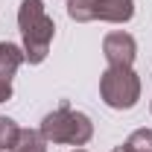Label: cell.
<instances>
[{
	"instance_id": "obj_1",
	"label": "cell",
	"mask_w": 152,
	"mask_h": 152,
	"mask_svg": "<svg viewBox=\"0 0 152 152\" xmlns=\"http://www.w3.org/2000/svg\"><path fill=\"white\" fill-rule=\"evenodd\" d=\"M18 29H20V38H23L26 61L29 64H41L47 58V53H50V44H53V35H56V23L44 12L41 0H20Z\"/></svg>"
},
{
	"instance_id": "obj_2",
	"label": "cell",
	"mask_w": 152,
	"mask_h": 152,
	"mask_svg": "<svg viewBox=\"0 0 152 152\" xmlns=\"http://www.w3.org/2000/svg\"><path fill=\"white\" fill-rule=\"evenodd\" d=\"M47 143H64V146H85L94 137V123L82 111H73L67 102H61L56 111L41 120V129Z\"/></svg>"
},
{
	"instance_id": "obj_3",
	"label": "cell",
	"mask_w": 152,
	"mask_h": 152,
	"mask_svg": "<svg viewBox=\"0 0 152 152\" xmlns=\"http://www.w3.org/2000/svg\"><path fill=\"white\" fill-rule=\"evenodd\" d=\"M99 96L114 111H129L140 99V76L132 67H108L99 76Z\"/></svg>"
},
{
	"instance_id": "obj_4",
	"label": "cell",
	"mask_w": 152,
	"mask_h": 152,
	"mask_svg": "<svg viewBox=\"0 0 152 152\" xmlns=\"http://www.w3.org/2000/svg\"><path fill=\"white\" fill-rule=\"evenodd\" d=\"M67 15L79 23L88 20L126 23L134 18V0H67Z\"/></svg>"
},
{
	"instance_id": "obj_5",
	"label": "cell",
	"mask_w": 152,
	"mask_h": 152,
	"mask_svg": "<svg viewBox=\"0 0 152 152\" xmlns=\"http://www.w3.org/2000/svg\"><path fill=\"white\" fill-rule=\"evenodd\" d=\"M102 56L108 67H132L137 58V41L129 32H108L102 38Z\"/></svg>"
},
{
	"instance_id": "obj_6",
	"label": "cell",
	"mask_w": 152,
	"mask_h": 152,
	"mask_svg": "<svg viewBox=\"0 0 152 152\" xmlns=\"http://www.w3.org/2000/svg\"><path fill=\"white\" fill-rule=\"evenodd\" d=\"M23 61H26L23 47L9 44V41H0V82H9L12 85V76L18 73V67Z\"/></svg>"
},
{
	"instance_id": "obj_7",
	"label": "cell",
	"mask_w": 152,
	"mask_h": 152,
	"mask_svg": "<svg viewBox=\"0 0 152 152\" xmlns=\"http://www.w3.org/2000/svg\"><path fill=\"white\" fill-rule=\"evenodd\" d=\"M12 152H47V140L35 129H20L18 143L12 146Z\"/></svg>"
},
{
	"instance_id": "obj_8",
	"label": "cell",
	"mask_w": 152,
	"mask_h": 152,
	"mask_svg": "<svg viewBox=\"0 0 152 152\" xmlns=\"http://www.w3.org/2000/svg\"><path fill=\"white\" fill-rule=\"evenodd\" d=\"M18 123L12 117H0V152H12V146L18 143Z\"/></svg>"
},
{
	"instance_id": "obj_9",
	"label": "cell",
	"mask_w": 152,
	"mask_h": 152,
	"mask_svg": "<svg viewBox=\"0 0 152 152\" xmlns=\"http://www.w3.org/2000/svg\"><path fill=\"white\" fill-rule=\"evenodd\" d=\"M132 152H152V129H134L126 140Z\"/></svg>"
},
{
	"instance_id": "obj_10",
	"label": "cell",
	"mask_w": 152,
	"mask_h": 152,
	"mask_svg": "<svg viewBox=\"0 0 152 152\" xmlns=\"http://www.w3.org/2000/svg\"><path fill=\"white\" fill-rule=\"evenodd\" d=\"M6 99H12V85L9 82H0V102H6Z\"/></svg>"
},
{
	"instance_id": "obj_11",
	"label": "cell",
	"mask_w": 152,
	"mask_h": 152,
	"mask_svg": "<svg viewBox=\"0 0 152 152\" xmlns=\"http://www.w3.org/2000/svg\"><path fill=\"white\" fill-rule=\"evenodd\" d=\"M111 152H132V149H129V146H126V143H120V146H114Z\"/></svg>"
},
{
	"instance_id": "obj_12",
	"label": "cell",
	"mask_w": 152,
	"mask_h": 152,
	"mask_svg": "<svg viewBox=\"0 0 152 152\" xmlns=\"http://www.w3.org/2000/svg\"><path fill=\"white\" fill-rule=\"evenodd\" d=\"M73 152H88V149H79V146H76V149H73Z\"/></svg>"
}]
</instances>
